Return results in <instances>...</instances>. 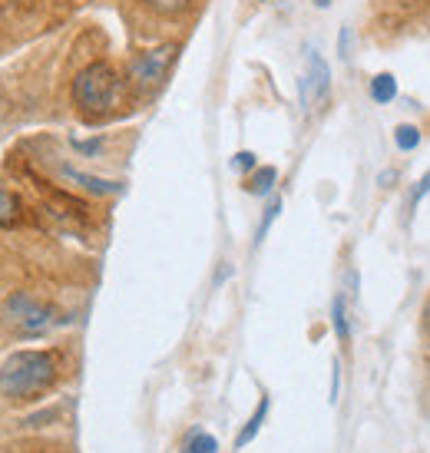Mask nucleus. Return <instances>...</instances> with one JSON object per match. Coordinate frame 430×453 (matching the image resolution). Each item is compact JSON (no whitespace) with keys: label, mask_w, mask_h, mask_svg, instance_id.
<instances>
[{"label":"nucleus","mask_w":430,"mask_h":453,"mask_svg":"<svg viewBox=\"0 0 430 453\" xmlns=\"http://www.w3.org/2000/svg\"><path fill=\"white\" fill-rule=\"evenodd\" d=\"M0 318L20 338H40V334H47L57 325V311L50 304L40 302L37 295H30V291H13L11 298L4 302V308H0Z\"/></svg>","instance_id":"3"},{"label":"nucleus","mask_w":430,"mask_h":453,"mask_svg":"<svg viewBox=\"0 0 430 453\" xmlns=\"http://www.w3.org/2000/svg\"><path fill=\"white\" fill-rule=\"evenodd\" d=\"M196 0H146V7L156 11L159 17H176V13L189 11Z\"/></svg>","instance_id":"13"},{"label":"nucleus","mask_w":430,"mask_h":453,"mask_svg":"<svg viewBox=\"0 0 430 453\" xmlns=\"http://www.w3.org/2000/svg\"><path fill=\"white\" fill-rule=\"evenodd\" d=\"M60 176H64L66 182L80 186V189L93 192V196H113V192H119V186H116V182H110V179H100V176H89V173H80V169H73V165H60Z\"/></svg>","instance_id":"6"},{"label":"nucleus","mask_w":430,"mask_h":453,"mask_svg":"<svg viewBox=\"0 0 430 453\" xmlns=\"http://www.w3.org/2000/svg\"><path fill=\"white\" fill-rule=\"evenodd\" d=\"M265 417H268V397H262V401H258V411H255L252 414V420H249V424H245V427L239 430V437H235V447H245V443H252L255 441V434H258V430H262V424H265Z\"/></svg>","instance_id":"10"},{"label":"nucleus","mask_w":430,"mask_h":453,"mask_svg":"<svg viewBox=\"0 0 430 453\" xmlns=\"http://www.w3.org/2000/svg\"><path fill=\"white\" fill-rule=\"evenodd\" d=\"M0 4H7V0H0Z\"/></svg>","instance_id":"24"},{"label":"nucleus","mask_w":430,"mask_h":453,"mask_svg":"<svg viewBox=\"0 0 430 453\" xmlns=\"http://www.w3.org/2000/svg\"><path fill=\"white\" fill-rule=\"evenodd\" d=\"M73 146H76L80 152H87V156H93V152H100L103 139H89V142H83V139H73Z\"/></svg>","instance_id":"18"},{"label":"nucleus","mask_w":430,"mask_h":453,"mask_svg":"<svg viewBox=\"0 0 430 453\" xmlns=\"http://www.w3.org/2000/svg\"><path fill=\"white\" fill-rule=\"evenodd\" d=\"M176 53H179L176 43H163V47H152V50L136 53V57L129 60V70H127L129 87L140 89V93L156 89L165 80V73H169V66H173V60H176Z\"/></svg>","instance_id":"4"},{"label":"nucleus","mask_w":430,"mask_h":453,"mask_svg":"<svg viewBox=\"0 0 430 453\" xmlns=\"http://www.w3.org/2000/svg\"><path fill=\"white\" fill-rule=\"evenodd\" d=\"M371 100L380 103V106H388V103L397 100V80L391 73H378L371 80Z\"/></svg>","instance_id":"9"},{"label":"nucleus","mask_w":430,"mask_h":453,"mask_svg":"<svg viewBox=\"0 0 430 453\" xmlns=\"http://www.w3.org/2000/svg\"><path fill=\"white\" fill-rule=\"evenodd\" d=\"M331 325H334V334L342 344L351 341V325H348V302H344V295H334V302H331Z\"/></svg>","instance_id":"8"},{"label":"nucleus","mask_w":430,"mask_h":453,"mask_svg":"<svg viewBox=\"0 0 430 453\" xmlns=\"http://www.w3.org/2000/svg\"><path fill=\"white\" fill-rule=\"evenodd\" d=\"M275 179H279V173H275L272 165L252 169V176L245 179V192H249V196H268V192L275 189Z\"/></svg>","instance_id":"7"},{"label":"nucleus","mask_w":430,"mask_h":453,"mask_svg":"<svg viewBox=\"0 0 430 453\" xmlns=\"http://www.w3.org/2000/svg\"><path fill=\"white\" fill-rule=\"evenodd\" d=\"M189 453H219V441H215L212 434H192L189 437V447H186Z\"/></svg>","instance_id":"14"},{"label":"nucleus","mask_w":430,"mask_h":453,"mask_svg":"<svg viewBox=\"0 0 430 453\" xmlns=\"http://www.w3.org/2000/svg\"><path fill=\"white\" fill-rule=\"evenodd\" d=\"M17 219H20V199L0 182V226H11Z\"/></svg>","instance_id":"11"},{"label":"nucleus","mask_w":430,"mask_h":453,"mask_svg":"<svg viewBox=\"0 0 430 453\" xmlns=\"http://www.w3.org/2000/svg\"><path fill=\"white\" fill-rule=\"evenodd\" d=\"M331 0H315V7H328Z\"/></svg>","instance_id":"22"},{"label":"nucleus","mask_w":430,"mask_h":453,"mask_svg":"<svg viewBox=\"0 0 430 453\" xmlns=\"http://www.w3.org/2000/svg\"><path fill=\"white\" fill-rule=\"evenodd\" d=\"M60 374L57 351H13L0 365V394L13 401H34L37 394L53 388Z\"/></svg>","instance_id":"1"},{"label":"nucleus","mask_w":430,"mask_h":453,"mask_svg":"<svg viewBox=\"0 0 430 453\" xmlns=\"http://www.w3.org/2000/svg\"><path fill=\"white\" fill-rule=\"evenodd\" d=\"M407 4H414V0H407Z\"/></svg>","instance_id":"25"},{"label":"nucleus","mask_w":430,"mask_h":453,"mask_svg":"<svg viewBox=\"0 0 430 453\" xmlns=\"http://www.w3.org/2000/svg\"><path fill=\"white\" fill-rule=\"evenodd\" d=\"M232 165H235V169H242V173H245V169H249V173H252V169H258V165H255V152H239V156L232 159Z\"/></svg>","instance_id":"17"},{"label":"nucleus","mask_w":430,"mask_h":453,"mask_svg":"<svg viewBox=\"0 0 430 453\" xmlns=\"http://www.w3.org/2000/svg\"><path fill=\"white\" fill-rule=\"evenodd\" d=\"M279 212H281V199H272V202H268L265 215H262V226H258V239H255V242L265 239V232L272 228V222H275V215H279Z\"/></svg>","instance_id":"15"},{"label":"nucleus","mask_w":430,"mask_h":453,"mask_svg":"<svg viewBox=\"0 0 430 453\" xmlns=\"http://www.w3.org/2000/svg\"><path fill=\"white\" fill-rule=\"evenodd\" d=\"M70 96H73V106L87 119H103V116L113 113L119 100H123V80L110 64L96 60V64L83 66L73 76Z\"/></svg>","instance_id":"2"},{"label":"nucleus","mask_w":430,"mask_h":453,"mask_svg":"<svg viewBox=\"0 0 430 453\" xmlns=\"http://www.w3.org/2000/svg\"><path fill=\"white\" fill-rule=\"evenodd\" d=\"M427 192H430V169H427V173H424V176L418 179V189H414V196H411V209H418L420 199H424Z\"/></svg>","instance_id":"16"},{"label":"nucleus","mask_w":430,"mask_h":453,"mask_svg":"<svg viewBox=\"0 0 430 453\" xmlns=\"http://www.w3.org/2000/svg\"><path fill=\"white\" fill-rule=\"evenodd\" d=\"M394 146L401 152H414L420 146V129L411 127V123H401V127L394 129Z\"/></svg>","instance_id":"12"},{"label":"nucleus","mask_w":430,"mask_h":453,"mask_svg":"<svg viewBox=\"0 0 430 453\" xmlns=\"http://www.w3.org/2000/svg\"><path fill=\"white\" fill-rule=\"evenodd\" d=\"M338 390H342V371L334 365V374H331V403L338 401Z\"/></svg>","instance_id":"19"},{"label":"nucleus","mask_w":430,"mask_h":453,"mask_svg":"<svg viewBox=\"0 0 430 453\" xmlns=\"http://www.w3.org/2000/svg\"><path fill=\"white\" fill-rule=\"evenodd\" d=\"M348 40H351V30L344 27L342 30V57H348Z\"/></svg>","instance_id":"20"},{"label":"nucleus","mask_w":430,"mask_h":453,"mask_svg":"<svg viewBox=\"0 0 430 453\" xmlns=\"http://www.w3.org/2000/svg\"><path fill=\"white\" fill-rule=\"evenodd\" d=\"M424 327H427V334H430V302H427V308H424Z\"/></svg>","instance_id":"21"},{"label":"nucleus","mask_w":430,"mask_h":453,"mask_svg":"<svg viewBox=\"0 0 430 453\" xmlns=\"http://www.w3.org/2000/svg\"><path fill=\"white\" fill-rule=\"evenodd\" d=\"M179 453H189V450H179Z\"/></svg>","instance_id":"23"},{"label":"nucleus","mask_w":430,"mask_h":453,"mask_svg":"<svg viewBox=\"0 0 430 453\" xmlns=\"http://www.w3.org/2000/svg\"><path fill=\"white\" fill-rule=\"evenodd\" d=\"M328 87H331V70L328 64L321 60V53L318 50H308V73L302 76V103L304 106H315L328 96Z\"/></svg>","instance_id":"5"}]
</instances>
